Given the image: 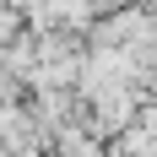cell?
I'll list each match as a JSON object with an SVG mask.
<instances>
[{
	"label": "cell",
	"instance_id": "1",
	"mask_svg": "<svg viewBox=\"0 0 157 157\" xmlns=\"http://www.w3.org/2000/svg\"><path fill=\"white\" fill-rule=\"evenodd\" d=\"M0 141L11 146V152H22V157H27L33 146H38V125H33L22 109H6V114H0Z\"/></svg>",
	"mask_w": 157,
	"mask_h": 157
},
{
	"label": "cell",
	"instance_id": "2",
	"mask_svg": "<svg viewBox=\"0 0 157 157\" xmlns=\"http://www.w3.org/2000/svg\"><path fill=\"white\" fill-rule=\"evenodd\" d=\"M71 157H98V146H76V152H71Z\"/></svg>",
	"mask_w": 157,
	"mask_h": 157
}]
</instances>
